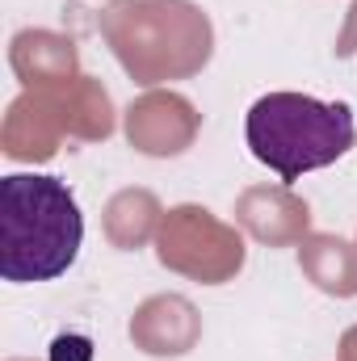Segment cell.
<instances>
[{
    "label": "cell",
    "instance_id": "1",
    "mask_svg": "<svg viewBox=\"0 0 357 361\" xmlns=\"http://www.w3.org/2000/svg\"><path fill=\"white\" fill-rule=\"evenodd\" d=\"M85 214L59 177L13 173L0 180V277L13 286L55 281L76 265Z\"/></svg>",
    "mask_w": 357,
    "mask_h": 361
},
{
    "label": "cell",
    "instance_id": "2",
    "mask_svg": "<svg viewBox=\"0 0 357 361\" xmlns=\"http://www.w3.org/2000/svg\"><path fill=\"white\" fill-rule=\"evenodd\" d=\"M244 139L269 173L290 185L345 160L357 143V122L345 101H320L311 92H265L244 118Z\"/></svg>",
    "mask_w": 357,
    "mask_h": 361
},
{
    "label": "cell",
    "instance_id": "3",
    "mask_svg": "<svg viewBox=\"0 0 357 361\" xmlns=\"http://www.w3.org/2000/svg\"><path fill=\"white\" fill-rule=\"evenodd\" d=\"M51 361H92L89 336H59L51 345Z\"/></svg>",
    "mask_w": 357,
    "mask_h": 361
}]
</instances>
